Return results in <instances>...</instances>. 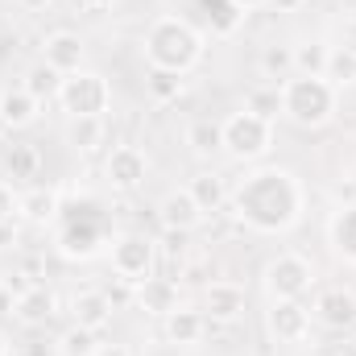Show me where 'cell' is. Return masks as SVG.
<instances>
[{
	"mask_svg": "<svg viewBox=\"0 0 356 356\" xmlns=\"http://www.w3.org/2000/svg\"><path fill=\"white\" fill-rule=\"evenodd\" d=\"M232 211L241 224H249L253 232H290L302 220V182L290 175L286 166H257L253 175L236 182V191L228 195Z\"/></svg>",
	"mask_w": 356,
	"mask_h": 356,
	"instance_id": "6da1fadb",
	"label": "cell"
},
{
	"mask_svg": "<svg viewBox=\"0 0 356 356\" xmlns=\"http://www.w3.org/2000/svg\"><path fill=\"white\" fill-rule=\"evenodd\" d=\"M145 58L158 71L186 75L203 63V33L195 25H186L182 17H158L145 33Z\"/></svg>",
	"mask_w": 356,
	"mask_h": 356,
	"instance_id": "7a4b0ae2",
	"label": "cell"
},
{
	"mask_svg": "<svg viewBox=\"0 0 356 356\" xmlns=\"http://www.w3.org/2000/svg\"><path fill=\"white\" fill-rule=\"evenodd\" d=\"M340 91L323 75H290L282 83V116L298 129H323L336 116Z\"/></svg>",
	"mask_w": 356,
	"mask_h": 356,
	"instance_id": "3957f363",
	"label": "cell"
},
{
	"mask_svg": "<svg viewBox=\"0 0 356 356\" xmlns=\"http://www.w3.org/2000/svg\"><path fill=\"white\" fill-rule=\"evenodd\" d=\"M224 129V154L236 162H261L273 149V120L253 116V112H232L228 120H220Z\"/></svg>",
	"mask_w": 356,
	"mask_h": 356,
	"instance_id": "277c9868",
	"label": "cell"
},
{
	"mask_svg": "<svg viewBox=\"0 0 356 356\" xmlns=\"http://www.w3.org/2000/svg\"><path fill=\"white\" fill-rule=\"evenodd\" d=\"M58 104L67 116H104L112 108V83L99 75V71H75V75H63L58 83Z\"/></svg>",
	"mask_w": 356,
	"mask_h": 356,
	"instance_id": "5b68a950",
	"label": "cell"
},
{
	"mask_svg": "<svg viewBox=\"0 0 356 356\" xmlns=\"http://www.w3.org/2000/svg\"><path fill=\"white\" fill-rule=\"evenodd\" d=\"M154 266H158V241L141 236V232H124L112 241V273L129 286L154 277Z\"/></svg>",
	"mask_w": 356,
	"mask_h": 356,
	"instance_id": "8992f818",
	"label": "cell"
},
{
	"mask_svg": "<svg viewBox=\"0 0 356 356\" xmlns=\"http://www.w3.org/2000/svg\"><path fill=\"white\" fill-rule=\"evenodd\" d=\"M261 277H266L269 298H302L315 286V266L302 253H277Z\"/></svg>",
	"mask_w": 356,
	"mask_h": 356,
	"instance_id": "52a82bcc",
	"label": "cell"
},
{
	"mask_svg": "<svg viewBox=\"0 0 356 356\" xmlns=\"http://www.w3.org/2000/svg\"><path fill=\"white\" fill-rule=\"evenodd\" d=\"M266 327L277 344H302L311 336V311L302 298H273L266 311Z\"/></svg>",
	"mask_w": 356,
	"mask_h": 356,
	"instance_id": "ba28073f",
	"label": "cell"
},
{
	"mask_svg": "<svg viewBox=\"0 0 356 356\" xmlns=\"http://www.w3.org/2000/svg\"><path fill=\"white\" fill-rule=\"evenodd\" d=\"M145 175H149V158L137 145H116L104 162V178L112 191H137L145 186Z\"/></svg>",
	"mask_w": 356,
	"mask_h": 356,
	"instance_id": "9c48e42d",
	"label": "cell"
},
{
	"mask_svg": "<svg viewBox=\"0 0 356 356\" xmlns=\"http://www.w3.org/2000/svg\"><path fill=\"white\" fill-rule=\"evenodd\" d=\"M83 58H88V46H83V38L71 33V29L50 33L46 46H42V63L54 67L58 75H75V71H83Z\"/></svg>",
	"mask_w": 356,
	"mask_h": 356,
	"instance_id": "30bf717a",
	"label": "cell"
},
{
	"mask_svg": "<svg viewBox=\"0 0 356 356\" xmlns=\"http://www.w3.org/2000/svg\"><path fill=\"white\" fill-rule=\"evenodd\" d=\"M245 302H249L245 286H236V282H211L203 290V315L211 323H236L245 315Z\"/></svg>",
	"mask_w": 356,
	"mask_h": 356,
	"instance_id": "8fae6325",
	"label": "cell"
},
{
	"mask_svg": "<svg viewBox=\"0 0 356 356\" xmlns=\"http://www.w3.org/2000/svg\"><path fill=\"white\" fill-rule=\"evenodd\" d=\"M315 319L332 332H348L356 327V294L344 286H332V290H319L315 298Z\"/></svg>",
	"mask_w": 356,
	"mask_h": 356,
	"instance_id": "7c38bea8",
	"label": "cell"
},
{
	"mask_svg": "<svg viewBox=\"0 0 356 356\" xmlns=\"http://www.w3.org/2000/svg\"><path fill=\"white\" fill-rule=\"evenodd\" d=\"M58 315V298H54V290H46V286H25L21 294H17V311H13V319L21 323V327H42V323H50Z\"/></svg>",
	"mask_w": 356,
	"mask_h": 356,
	"instance_id": "4fadbf2b",
	"label": "cell"
},
{
	"mask_svg": "<svg viewBox=\"0 0 356 356\" xmlns=\"http://www.w3.org/2000/svg\"><path fill=\"white\" fill-rule=\"evenodd\" d=\"M112 315H116V302L104 290H79L71 298V319L79 327H88V332H104L112 323Z\"/></svg>",
	"mask_w": 356,
	"mask_h": 356,
	"instance_id": "5bb4252c",
	"label": "cell"
},
{
	"mask_svg": "<svg viewBox=\"0 0 356 356\" xmlns=\"http://www.w3.org/2000/svg\"><path fill=\"white\" fill-rule=\"evenodd\" d=\"M137 307L145 311V315H170L178 311L182 302H178V282L175 277H145V282H137Z\"/></svg>",
	"mask_w": 356,
	"mask_h": 356,
	"instance_id": "9a60e30c",
	"label": "cell"
},
{
	"mask_svg": "<svg viewBox=\"0 0 356 356\" xmlns=\"http://www.w3.org/2000/svg\"><path fill=\"white\" fill-rule=\"evenodd\" d=\"M158 220H162V228H170V232H191V228L203 220V211L195 207V199H191L186 186H182V191H166V195H162Z\"/></svg>",
	"mask_w": 356,
	"mask_h": 356,
	"instance_id": "2e32d148",
	"label": "cell"
},
{
	"mask_svg": "<svg viewBox=\"0 0 356 356\" xmlns=\"http://www.w3.org/2000/svg\"><path fill=\"white\" fill-rule=\"evenodd\" d=\"M207 332V315L203 311H191V307H178L166 315V340L175 348H195Z\"/></svg>",
	"mask_w": 356,
	"mask_h": 356,
	"instance_id": "e0dca14e",
	"label": "cell"
},
{
	"mask_svg": "<svg viewBox=\"0 0 356 356\" xmlns=\"http://www.w3.org/2000/svg\"><path fill=\"white\" fill-rule=\"evenodd\" d=\"M186 195L195 199V207L203 211V216H211V211H220L224 203H228V182H224V175H216V170H203V175H195L191 182H186Z\"/></svg>",
	"mask_w": 356,
	"mask_h": 356,
	"instance_id": "ac0fdd59",
	"label": "cell"
},
{
	"mask_svg": "<svg viewBox=\"0 0 356 356\" xmlns=\"http://www.w3.org/2000/svg\"><path fill=\"white\" fill-rule=\"evenodd\" d=\"M38 120V99L25 88L0 91V124L4 129H29Z\"/></svg>",
	"mask_w": 356,
	"mask_h": 356,
	"instance_id": "d6986e66",
	"label": "cell"
},
{
	"mask_svg": "<svg viewBox=\"0 0 356 356\" xmlns=\"http://www.w3.org/2000/svg\"><path fill=\"white\" fill-rule=\"evenodd\" d=\"M104 137H108L104 116H71L67 120V145L75 154H95L104 145Z\"/></svg>",
	"mask_w": 356,
	"mask_h": 356,
	"instance_id": "ffe728a7",
	"label": "cell"
},
{
	"mask_svg": "<svg viewBox=\"0 0 356 356\" xmlns=\"http://www.w3.org/2000/svg\"><path fill=\"white\" fill-rule=\"evenodd\" d=\"M4 170H8L13 182H33V178L42 175V154H38V145L13 141V145L4 149Z\"/></svg>",
	"mask_w": 356,
	"mask_h": 356,
	"instance_id": "44dd1931",
	"label": "cell"
},
{
	"mask_svg": "<svg viewBox=\"0 0 356 356\" xmlns=\"http://www.w3.org/2000/svg\"><path fill=\"white\" fill-rule=\"evenodd\" d=\"M327 236H332V249H336L344 261H353L356 266V203L353 207H340V211L332 216Z\"/></svg>",
	"mask_w": 356,
	"mask_h": 356,
	"instance_id": "7402d4cb",
	"label": "cell"
},
{
	"mask_svg": "<svg viewBox=\"0 0 356 356\" xmlns=\"http://www.w3.org/2000/svg\"><path fill=\"white\" fill-rule=\"evenodd\" d=\"M21 216L29 224H50L58 216V191L54 186H33L21 195Z\"/></svg>",
	"mask_w": 356,
	"mask_h": 356,
	"instance_id": "603a6c76",
	"label": "cell"
},
{
	"mask_svg": "<svg viewBox=\"0 0 356 356\" xmlns=\"http://www.w3.org/2000/svg\"><path fill=\"white\" fill-rule=\"evenodd\" d=\"M186 145H191L195 158H216V154L224 149V129H220V120H195V124L186 129Z\"/></svg>",
	"mask_w": 356,
	"mask_h": 356,
	"instance_id": "cb8c5ba5",
	"label": "cell"
},
{
	"mask_svg": "<svg viewBox=\"0 0 356 356\" xmlns=\"http://www.w3.org/2000/svg\"><path fill=\"white\" fill-rule=\"evenodd\" d=\"M257 67H261V75L266 79H290L294 75V46H286V42H269L266 50H261V58H257Z\"/></svg>",
	"mask_w": 356,
	"mask_h": 356,
	"instance_id": "d4e9b609",
	"label": "cell"
},
{
	"mask_svg": "<svg viewBox=\"0 0 356 356\" xmlns=\"http://www.w3.org/2000/svg\"><path fill=\"white\" fill-rule=\"evenodd\" d=\"M58 83H63V75H58L54 67L38 63V67H29V71H25V83H21V88L42 104V99H58Z\"/></svg>",
	"mask_w": 356,
	"mask_h": 356,
	"instance_id": "484cf974",
	"label": "cell"
},
{
	"mask_svg": "<svg viewBox=\"0 0 356 356\" xmlns=\"http://www.w3.org/2000/svg\"><path fill=\"white\" fill-rule=\"evenodd\" d=\"M327 46L323 42H302L294 46V75H323L327 79Z\"/></svg>",
	"mask_w": 356,
	"mask_h": 356,
	"instance_id": "4316f807",
	"label": "cell"
},
{
	"mask_svg": "<svg viewBox=\"0 0 356 356\" xmlns=\"http://www.w3.org/2000/svg\"><path fill=\"white\" fill-rule=\"evenodd\" d=\"M145 91H149L154 104H170V99H178V91H182V75L149 67V75H145Z\"/></svg>",
	"mask_w": 356,
	"mask_h": 356,
	"instance_id": "83f0119b",
	"label": "cell"
},
{
	"mask_svg": "<svg viewBox=\"0 0 356 356\" xmlns=\"http://www.w3.org/2000/svg\"><path fill=\"white\" fill-rule=\"evenodd\" d=\"M327 79H332L336 88L356 83V50H353V46H340V50H332V54H327Z\"/></svg>",
	"mask_w": 356,
	"mask_h": 356,
	"instance_id": "f1b7e54d",
	"label": "cell"
},
{
	"mask_svg": "<svg viewBox=\"0 0 356 356\" xmlns=\"http://www.w3.org/2000/svg\"><path fill=\"white\" fill-rule=\"evenodd\" d=\"M95 332H88V327H79V323H71L63 336H58V353L63 356H95Z\"/></svg>",
	"mask_w": 356,
	"mask_h": 356,
	"instance_id": "f546056e",
	"label": "cell"
},
{
	"mask_svg": "<svg viewBox=\"0 0 356 356\" xmlns=\"http://www.w3.org/2000/svg\"><path fill=\"white\" fill-rule=\"evenodd\" d=\"M245 112L273 120V116L282 112V88H277V83H273V88H253L249 95H245Z\"/></svg>",
	"mask_w": 356,
	"mask_h": 356,
	"instance_id": "4dcf8cb0",
	"label": "cell"
},
{
	"mask_svg": "<svg viewBox=\"0 0 356 356\" xmlns=\"http://www.w3.org/2000/svg\"><path fill=\"white\" fill-rule=\"evenodd\" d=\"M207 17H211V29H216V33H232L245 13H241L232 0H207Z\"/></svg>",
	"mask_w": 356,
	"mask_h": 356,
	"instance_id": "1f68e13d",
	"label": "cell"
},
{
	"mask_svg": "<svg viewBox=\"0 0 356 356\" xmlns=\"http://www.w3.org/2000/svg\"><path fill=\"white\" fill-rule=\"evenodd\" d=\"M21 216V195H13V186L0 178V220H17Z\"/></svg>",
	"mask_w": 356,
	"mask_h": 356,
	"instance_id": "d6a6232c",
	"label": "cell"
},
{
	"mask_svg": "<svg viewBox=\"0 0 356 356\" xmlns=\"http://www.w3.org/2000/svg\"><path fill=\"white\" fill-rule=\"evenodd\" d=\"M13 311H17V294H13V286H4V282H0V319H4V315H13Z\"/></svg>",
	"mask_w": 356,
	"mask_h": 356,
	"instance_id": "836d02e7",
	"label": "cell"
},
{
	"mask_svg": "<svg viewBox=\"0 0 356 356\" xmlns=\"http://www.w3.org/2000/svg\"><path fill=\"white\" fill-rule=\"evenodd\" d=\"M182 249H186V232H170V228H166V253L178 257Z\"/></svg>",
	"mask_w": 356,
	"mask_h": 356,
	"instance_id": "e575fe53",
	"label": "cell"
},
{
	"mask_svg": "<svg viewBox=\"0 0 356 356\" xmlns=\"http://www.w3.org/2000/svg\"><path fill=\"white\" fill-rule=\"evenodd\" d=\"M17 245V220H0V249Z\"/></svg>",
	"mask_w": 356,
	"mask_h": 356,
	"instance_id": "d590c367",
	"label": "cell"
},
{
	"mask_svg": "<svg viewBox=\"0 0 356 356\" xmlns=\"http://www.w3.org/2000/svg\"><path fill=\"white\" fill-rule=\"evenodd\" d=\"M95 356H133V348H129V344H99Z\"/></svg>",
	"mask_w": 356,
	"mask_h": 356,
	"instance_id": "8d00e7d4",
	"label": "cell"
},
{
	"mask_svg": "<svg viewBox=\"0 0 356 356\" xmlns=\"http://www.w3.org/2000/svg\"><path fill=\"white\" fill-rule=\"evenodd\" d=\"M17 8H25V13H42V8H50L54 0H13Z\"/></svg>",
	"mask_w": 356,
	"mask_h": 356,
	"instance_id": "74e56055",
	"label": "cell"
},
{
	"mask_svg": "<svg viewBox=\"0 0 356 356\" xmlns=\"http://www.w3.org/2000/svg\"><path fill=\"white\" fill-rule=\"evenodd\" d=\"M266 4H273L277 13H298V8H302L307 0H266Z\"/></svg>",
	"mask_w": 356,
	"mask_h": 356,
	"instance_id": "f35d334b",
	"label": "cell"
},
{
	"mask_svg": "<svg viewBox=\"0 0 356 356\" xmlns=\"http://www.w3.org/2000/svg\"><path fill=\"white\" fill-rule=\"evenodd\" d=\"M88 13H99V8H112V0H79Z\"/></svg>",
	"mask_w": 356,
	"mask_h": 356,
	"instance_id": "ab89813d",
	"label": "cell"
},
{
	"mask_svg": "<svg viewBox=\"0 0 356 356\" xmlns=\"http://www.w3.org/2000/svg\"><path fill=\"white\" fill-rule=\"evenodd\" d=\"M232 4H236V8H241V13H249V8H261V4H266V0H232Z\"/></svg>",
	"mask_w": 356,
	"mask_h": 356,
	"instance_id": "60d3db41",
	"label": "cell"
},
{
	"mask_svg": "<svg viewBox=\"0 0 356 356\" xmlns=\"http://www.w3.org/2000/svg\"><path fill=\"white\" fill-rule=\"evenodd\" d=\"M25 269H29V277H38V273H42V261H38V257H29V261H25Z\"/></svg>",
	"mask_w": 356,
	"mask_h": 356,
	"instance_id": "b9f144b4",
	"label": "cell"
},
{
	"mask_svg": "<svg viewBox=\"0 0 356 356\" xmlns=\"http://www.w3.org/2000/svg\"><path fill=\"white\" fill-rule=\"evenodd\" d=\"M0 356H8V340L4 336H0Z\"/></svg>",
	"mask_w": 356,
	"mask_h": 356,
	"instance_id": "7bdbcfd3",
	"label": "cell"
}]
</instances>
